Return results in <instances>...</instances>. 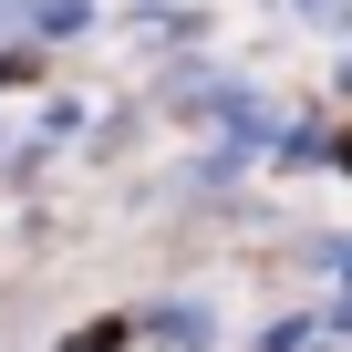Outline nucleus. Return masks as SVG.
I'll list each match as a JSON object with an SVG mask.
<instances>
[]
</instances>
